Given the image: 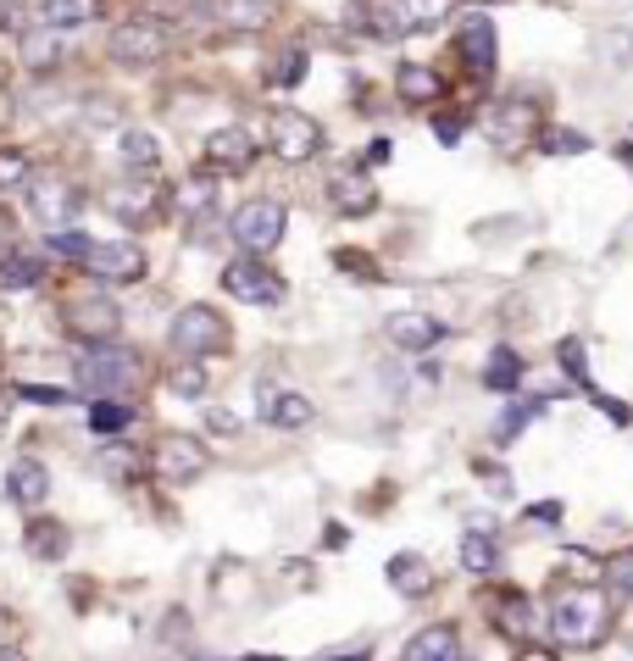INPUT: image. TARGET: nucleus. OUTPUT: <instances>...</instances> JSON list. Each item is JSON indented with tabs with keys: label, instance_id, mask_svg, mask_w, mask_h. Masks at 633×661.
<instances>
[{
	"label": "nucleus",
	"instance_id": "1",
	"mask_svg": "<svg viewBox=\"0 0 633 661\" xmlns=\"http://www.w3.org/2000/svg\"><path fill=\"white\" fill-rule=\"evenodd\" d=\"M606 623H611L606 595L589 590V584H567V590H556L551 606H545V628H551V639L567 645V650L600 645V639H606Z\"/></svg>",
	"mask_w": 633,
	"mask_h": 661
},
{
	"label": "nucleus",
	"instance_id": "2",
	"mask_svg": "<svg viewBox=\"0 0 633 661\" xmlns=\"http://www.w3.org/2000/svg\"><path fill=\"white\" fill-rule=\"evenodd\" d=\"M134 378H139V362L123 345H89L78 356V389L95 395V400H117Z\"/></svg>",
	"mask_w": 633,
	"mask_h": 661
},
{
	"label": "nucleus",
	"instance_id": "3",
	"mask_svg": "<svg viewBox=\"0 0 633 661\" xmlns=\"http://www.w3.org/2000/svg\"><path fill=\"white\" fill-rule=\"evenodd\" d=\"M284 223H290L284 201L256 195V201H245V206L228 217V233L245 244V257H267V251H273V244L284 239Z\"/></svg>",
	"mask_w": 633,
	"mask_h": 661
},
{
	"label": "nucleus",
	"instance_id": "4",
	"mask_svg": "<svg viewBox=\"0 0 633 661\" xmlns=\"http://www.w3.org/2000/svg\"><path fill=\"white\" fill-rule=\"evenodd\" d=\"M167 345L178 351V356H212V351H223L228 345V322L212 311V306H184L172 317V328H167Z\"/></svg>",
	"mask_w": 633,
	"mask_h": 661
},
{
	"label": "nucleus",
	"instance_id": "5",
	"mask_svg": "<svg viewBox=\"0 0 633 661\" xmlns=\"http://www.w3.org/2000/svg\"><path fill=\"white\" fill-rule=\"evenodd\" d=\"M267 139H273V150H279L284 161H312V156L323 150L317 117H306V112H295V106H279L273 117H267Z\"/></svg>",
	"mask_w": 633,
	"mask_h": 661
},
{
	"label": "nucleus",
	"instance_id": "6",
	"mask_svg": "<svg viewBox=\"0 0 633 661\" xmlns=\"http://www.w3.org/2000/svg\"><path fill=\"white\" fill-rule=\"evenodd\" d=\"M83 267L95 273L101 284H139L145 278V251L134 239H95V244H89V257H83Z\"/></svg>",
	"mask_w": 633,
	"mask_h": 661
},
{
	"label": "nucleus",
	"instance_id": "7",
	"mask_svg": "<svg viewBox=\"0 0 633 661\" xmlns=\"http://www.w3.org/2000/svg\"><path fill=\"white\" fill-rule=\"evenodd\" d=\"M223 289H228L234 300H245V306H279V300H284L279 273L267 267V262H256V257L228 262V267H223Z\"/></svg>",
	"mask_w": 633,
	"mask_h": 661
},
{
	"label": "nucleus",
	"instance_id": "8",
	"mask_svg": "<svg viewBox=\"0 0 633 661\" xmlns=\"http://www.w3.org/2000/svg\"><path fill=\"white\" fill-rule=\"evenodd\" d=\"M161 56H167V29H161V23L128 18V23L112 29V61H123V67H150V61H161Z\"/></svg>",
	"mask_w": 633,
	"mask_h": 661
},
{
	"label": "nucleus",
	"instance_id": "9",
	"mask_svg": "<svg viewBox=\"0 0 633 661\" xmlns=\"http://www.w3.org/2000/svg\"><path fill=\"white\" fill-rule=\"evenodd\" d=\"M78 206H83V190L67 184V179H39V184H29V212H34V223H45L50 233L72 228Z\"/></svg>",
	"mask_w": 633,
	"mask_h": 661
},
{
	"label": "nucleus",
	"instance_id": "10",
	"mask_svg": "<svg viewBox=\"0 0 633 661\" xmlns=\"http://www.w3.org/2000/svg\"><path fill=\"white\" fill-rule=\"evenodd\" d=\"M67 328H72V340H83V345H112V334L123 328V311H117L112 295H83V300H72Z\"/></svg>",
	"mask_w": 633,
	"mask_h": 661
},
{
	"label": "nucleus",
	"instance_id": "11",
	"mask_svg": "<svg viewBox=\"0 0 633 661\" xmlns=\"http://www.w3.org/2000/svg\"><path fill=\"white\" fill-rule=\"evenodd\" d=\"M206 467H212V456H206V445H201L195 434H161V445H156V472H161L167 483H195Z\"/></svg>",
	"mask_w": 633,
	"mask_h": 661
},
{
	"label": "nucleus",
	"instance_id": "12",
	"mask_svg": "<svg viewBox=\"0 0 633 661\" xmlns=\"http://www.w3.org/2000/svg\"><path fill=\"white\" fill-rule=\"evenodd\" d=\"M384 578H389V590H400L406 601H422V595L439 584V572H433V561H428L422 550H400V556H389Z\"/></svg>",
	"mask_w": 633,
	"mask_h": 661
},
{
	"label": "nucleus",
	"instance_id": "13",
	"mask_svg": "<svg viewBox=\"0 0 633 661\" xmlns=\"http://www.w3.org/2000/svg\"><path fill=\"white\" fill-rule=\"evenodd\" d=\"M7 494H12V506L34 512L45 494H50V472H45V461H39V456H18V461L7 467Z\"/></svg>",
	"mask_w": 633,
	"mask_h": 661
},
{
	"label": "nucleus",
	"instance_id": "14",
	"mask_svg": "<svg viewBox=\"0 0 633 661\" xmlns=\"http://www.w3.org/2000/svg\"><path fill=\"white\" fill-rule=\"evenodd\" d=\"M256 161V139L245 134V128H217L212 139H206V168H217V173H245Z\"/></svg>",
	"mask_w": 633,
	"mask_h": 661
},
{
	"label": "nucleus",
	"instance_id": "15",
	"mask_svg": "<svg viewBox=\"0 0 633 661\" xmlns=\"http://www.w3.org/2000/svg\"><path fill=\"white\" fill-rule=\"evenodd\" d=\"M444 334H450V328H444L439 317H428V311H400V317H389V345H400V351H433Z\"/></svg>",
	"mask_w": 633,
	"mask_h": 661
},
{
	"label": "nucleus",
	"instance_id": "16",
	"mask_svg": "<svg viewBox=\"0 0 633 661\" xmlns=\"http://www.w3.org/2000/svg\"><path fill=\"white\" fill-rule=\"evenodd\" d=\"M462 61H467L478 78L495 72V23H489V12H467V18H462Z\"/></svg>",
	"mask_w": 633,
	"mask_h": 661
},
{
	"label": "nucleus",
	"instance_id": "17",
	"mask_svg": "<svg viewBox=\"0 0 633 661\" xmlns=\"http://www.w3.org/2000/svg\"><path fill=\"white\" fill-rule=\"evenodd\" d=\"M261 418L273 423V429H306V423L317 418V406H312L306 395H284V389H273V384H261Z\"/></svg>",
	"mask_w": 633,
	"mask_h": 661
},
{
	"label": "nucleus",
	"instance_id": "18",
	"mask_svg": "<svg viewBox=\"0 0 633 661\" xmlns=\"http://www.w3.org/2000/svg\"><path fill=\"white\" fill-rule=\"evenodd\" d=\"M533 128H539V112H533L528 101H500V106L489 112V139H495V145H522Z\"/></svg>",
	"mask_w": 633,
	"mask_h": 661
},
{
	"label": "nucleus",
	"instance_id": "19",
	"mask_svg": "<svg viewBox=\"0 0 633 661\" xmlns=\"http://www.w3.org/2000/svg\"><path fill=\"white\" fill-rule=\"evenodd\" d=\"M328 201H334L344 217H368V212L378 206V190H373L368 173H339V179L328 184Z\"/></svg>",
	"mask_w": 633,
	"mask_h": 661
},
{
	"label": "nucleus",
	"instance_id": "20",
	"mask_svg": "<svg viewBox=\"0 0 633 661\" xmlns=\"http://www.w3.org/2000/svg\"><path fill=\"white\" fill-rule=\"evenodd\" d=\"M400 661H462V645H456V628H422L411 634V645L400 650Z\"/></svg>",
	"mask_w": 633,
	"mask_h": 661
},
{
	"label": "nucleus",
	"instance_id": "21",
	"mask_svg": "<svg viewBox=\"0 0 633 661\" xmlns=\"http://www.w3.org/2000/svg\"><path fill=\"white\" fill-rule=\"evenodd\" d=\"M34 12V29H50V34H61V29H78V23H89L101 7L95 0H45V7H29Z\"/></svg>",
	"mask_w": 633,
	"mask_h": 661
},
{
	"label": "nucleus",
	"instance_id": "22",
	"mask_svg": "<svg viewBox=\"0 0 633 661\" xmlns=\"http://www.w3.org/2000/svg\"><path fill=\"white\" fill-rule=\"evenodd\" d=\"M23 545H29L34 561H61L67 545H72V534H67V523H56V517H34L29 534H23Z\"/></svg>",
	"mask_w": 633,
	"mask_h": 661
},
{
	"label": "nucleus",
	"instance_id": "23",
	"mask_svg": "<svg viewBox=\"0 0 633 661\" xmlns=\"http://www.w3.org/2000/svg\"><path fill=\"white\" fill-rule=\"evenodd\" d=\"M395 90H400V101L428 106V101H439V72L422 67V61H400L395 67Z\"/></svg>",
	"mask_w": 633,
	"mask_h": 661
},
{
	"label": "nucleus",
	"instance_id": "24",
	"mask_svg": "<svg viewBox=\"0 0 633 661\" xmlns=\"http://www.w3.org/2000/svg\"><path fill=\"white\" fill-rule=\"evenodd\" d=\"M45 278V262L34 251H0V289H34Z\"/></svg>",
	"mask_w": 633,
	"mask_h": 661
},
{
	"label": "nucleus",
	"instance_id": "25",
	"mask_svg": "<svg viewBox=\"0 0 633 661\" xmlns=\"http://www.w3.org/2000/svg\"><path fill=\"white\" fill-rule=\"evenodd\" d=\"M484 389H495V395H511V389H522V356H517L511 345H495V351H489V367H484Z\"/></svg>",
	"mask_w": 633,
	"mask_h": 661
},
{
	"label": "nucleus",
	"instance_id": "26",
	"mask_svg": "<svg viewBox=\"0 0 633 661\" xmlns=\"http://www.w3.org/2000/svg\"><path fill=\"white\" fill-rule=\"evenodd\" d=\"M462 567H467V572H478V578H489V572L500 567V545H495V534H489V528H484V534H478V528H467V534H462Z\"/></svg>",
	"mask_w": 633,
	"mask_h": 661
},
{
	"label": "nucleus",
	"instance_id": "27",
	"mask_svg": "<svg viewBox=\"0 0 633 661\" xmlns=\"http://www.w3.org/2000/svg\"><path fill=\"white\" fill-rule=\"evenodd\" d=\"M106 206H112V217H123V223H145V217L156 212V190H145V184H123V190L106 195Z\"/></svg>",
	"mask_w": 633,
	"mask_h": 661
},
{
	"label": "nucleus",
	"instance_id": "28",
	"mask_svg": "<svg viewBox=\"0 0 633 661\" xmlns=\"http://www.w3.org/2000/svg\"><path fill=\"white\" fill-rule=\"evenodd\" d=\"M545 406H551L545 395H528V400H511V406H506V418L495 423V440H500V445H511V440H517V434H522V429H528V423H533V418H539V411H545Z\"/></svg>",
	"mask_w": 633,
	"mask_h": 661
},
{
	"label": "nucleus",
	"instance_id": "29",
	"mask_svg": "<svg viewBox=\"0 0 633 661\" xmlns=\"http://www.w3.org/2000/svg\"><path fill=\"white\" fill-rule=\"evenodd\" d=\"M67 56V45H61V34H50V29H29L23 34V61L39 72V67H56Z\"/></svg>",
	"mask_w": 633,
	"mask_h": 661
},
{
	"label": "nucleus",
	"instance_id": "30",
	"mask_svg": "<svg viewBox=\"0 0 633 661\" xmlns=\"http://www.w3.org/2000/svg\"><path fill=\"white\" fill-rule=\"evenodd\" d=\"M489 617H495V628H500V634H511V639H522V634L533 628V606H528L517 590H511V595H500Z\"/></svg>",
	"mask_w": 633,
	"mask_h": 661
},
{
	"label": "nucleus",
	"instance_id": "31",
	"mask_svg": "<svg viewBox=\"0 0 633 661\" xmlns=\"http://www.w3.org/2000/svg\"><path fill=\"white\" fill-rule=\"evenodd\" d=\"M117 156L128 161V168H156V161H161L156 134H145V128H128V134L117 139Z\"/></svg>",
	"mask_w": 633,
	"mask_h": 661
},
{
	"label": "nucleus",
	"instance_id": "32",
	"mask_svg": "<svg viewBox=\"0 0 633 661\" xmlns=\"http://www.w3.org/2000/svg\"><path fill=\"white\" fill-rule=\"evenodd\" d=\"M134 423V406H123V400H95L89 406V429L95 434H123Z\"/></svg>",
	"mask_w": 633,
	"mask_h": 661
},
{
	"label": "nucleus",
	"instance_id": "33",
	"mask_svg": "<svg viewBox=\"0 0 633 661\" xmlns=\"http://www.w3.org/2000/svg\"><path fill=\"white\" fill-rule=\"evenodd\" d=\"M34 179V161L23 150H0V190H29Z\"/></svg>",
	"mask_w": 633,
	"mask_h": 661
},
{
	"label": "nucleus",
	"instance_id": "34",
	"mask_svg": "<svg viewBox=\"0 0 633 661\" xmlns=\"http://www.w3.org/2000/svg\"><path fill=\"white\" fill-rule=\"evenodd\" d=\"M556 362H562V373H567L573 384L595 389V384H589V367H584V340H578V334H567V340L556 345Z\"/></svg>",
	"mask_w": 633,
	"mask_h": 661
},
{
	"label": "nucleus",
	"instance_id": "35",
	"mask_svg": "<svg viewBox=\"0 0 633 661\" xmlns=\"http://www.w3.org/2000/svg\"><path fill=\"white\" fill-rule=\"evenodd\" d=\"M167 389H172V395H184V400L206 395V367H195V362H184V367H172V373H167Z\"/></svg>",
	"mask_w": 633,
	"mask_h": 661
},
{
	"label": "nucleus",
	"instance_id": "36",
	"mask_svg": "<svg viewBox=\"0 0 633 661\" xmlns=\"http://www.w3.org/2000/svg\"><path fill=\"white\" fill-rule=\"evenodd\" d=\"M45 244H50L56 257L83 262V257H89V244H95V239H89V233H78V228H61V233H45Z\"/></svg>",
	"mask_w": 633,
	"mask_h": 661
},
{
	"label": "nucleus",
	"instance_id": "37",
	"mask_svg": "<svg viewBox=\"0 0 633 661\" xmlns=\"http://www.w3.org/2000/svg\"><path fill=\"white\" fill-rule=\"evenodd\" d=\"M212 201H217V190H212L206 179H195V184H184V190H178V212H190V217L212 212Z\"/></svg>",
	"mask_w": 633,
	"mask_h": 661
},
{
	"label": "nucleus",
	"instance_id": "38",
	"mask_svg": "<svg viewBox=\"0 0 633 661\" xmlns=\"http://www.w3.org/2000/svg\"><path fill=\"white\" fill-rule=\"evenodd\" d=\"M545 150H551V156H584L589 139H584L578 128H545Z\"/></svg>",
	"mask_w": 633,
	"mask_h": 661
},
{
	"label": "nucleus",
	"instance_id": "39",
	"mask_svg": "<svg viewBox=\"0 0 633 661\" xmlns=\"http://www.w3.org/2000/svg\"><path fill=\"white\" fill-rule=\"evenodd\" d=\"M606 578H611V590L633 595V550H617V556L606 561Z\"/></svg>",
	"mask_w": 633,
	"mask_h": 661
},
{
	"label": "nucleus",
	"instance_id": "40",
	"mask_svg": "<svg viewBox=\"0 0 633 661\" xmlns=\"http://www.w3.org/2000/svg\"><path fill=\"white\" fill-rule=\"evenodd\" d=\"M334 262H339L344 273H361V284H378V262H373V257H361V251H339Z\"/></svg>",
	"mask_w": 633,
	"mask_h": 661
},
{
	"label": "nucleus",
	"instance_id": "41",
	"mask_svg": "<svg viewBox=\"0 0 633 661\" xmlns=\"http://www.w3.org/2000/svg\"><path fill=\"white\" fill-rule=\"evenodd\" d=\"M18 395H23V400H34V406H67V400H72V395H67V389H56V384H23Z\"/></svg>",
	"mask_w": 633,
	"mask_h": 661
},
{
	"label": "nucleus",
	"instance_id": "42",
	"mask_svg": "<svg viewBox=\"0 0 633 661\" xmlns=\"http://www.w3.org/2000/svg\"><path fill=\"white\" fill-rule=\"evenodd\" d=\"M589 395H595V406L606 411V418H611L617 429H628V423H633V411H628V400H617V395H600V389H589Z\"/></svg>",
	"mask_w": 633,
	"mask_h": 661
},
{
	"label": "nucleus",
	"instance_id": "43",
	"mask_svg": "<svg viewBox=\"0 0 633 661\" xmlns=\"http://www.w3.org/2000/svg\"><path fill=\"white\" fill-rule=\"evenodd\" d=\"M101 467H106V478H134V472H139V461H134L128 451H106Z\"/></svg>",
	"mask_w": 633,
	"mask_h": 661
},
{
	"label": "nucleus",
	"instance_id": "44",
	"mask_svg": "<svg viewBox=\"0 0 633 661\" xmlns=\"http://www.w3.org/2000/svg\"><path fill=\"white\" fill-rule=\"evenodd\" d=\"M301 78H306V50H290V56H284V67H279V84H284V90H295Z\"/></svg>",
	"mask_w": 633,
	"mask_h": 661
},
{
	"label": "nucleus",
	"instance_id": "45",
	"mask_svg": "<svg viewBox=\"0 0 633 661\" xmlns=\"http://www.w3.org/2000/svg\"><path fill=\"white\" fill-rule=\"evenodd\" d=\"M228 12V23H239V29H250V23H267L273 18V7H223Z\"/></svg>",
	"mask_w": 633,
	"mask_h": 661
},
{
	"label": "nucleus",
	"instance_id": "46",
	"mask_svg": "<svg viewBox=\"0 0 633 661\" xmlns=\"http://www.w3.org/2000/svg\"><path fill=\"white\" fill-rule=\"evenodd\" d=\"M206 429H212V434H223V440H234V434H239V418L217 406V411H206Z\"/></svg>",
	"mask_w": 633,
	"mask_h": 661
},
{
	"label": "nucleus",
	"instance_id": "47",
	"mask_svg": "<svg viewBox=\"0 0 633 661\" xmlns=\"http://www.w3.org/2000/svg\"><path fill=\"white\" fill-rule=\"evenodd\" d=\"M462 128H467L462 117H433V134H439V145H456V139H462Z\"/></svg>",
	"mask_w": 633,
	"mask_h": 661
},
{
	"label": "nucleus",
	"instance_id": "48",
	"mask_svg": "<svg viewBox=\"0 0 633 661\" xmlns=\"http://www.w3.org/2000/svg\"><path fill=\"white\" fill-rule=\"evenodd\" d=\"M184 628H190L184 612H167V617H161V639H184Z\"/></svg>",
	"mask_w": 633,
	"mask_h": 661
},
{
	"label": "nucleus",
	"instance_id": "49",
	"mask_svg": "<svg viewBox=\"0 0 633 661\" xmlns=\"http://www.w3.org/2000/svg\"><path fill=\"white\" fill-rule=\"evenodd\" d=\"M389 156H395V145H389V139H373V145H368V168H384Z\"/></svg>",
	"mask_w": 633,
	"mask_h": 661
},
{
	"label": "nucleus",
	"instance_id": "50",
	"mask_svg": "<svg viewBox=\"0 0 633 661\" xmlns=\"http://www.w3.org/2000/svg\"><path fill=\"white\" fill-rule=\"evenodd\" d=\"M528 517H533V523H556V517H562V501H545V506H533Z\"/></svg>",
	"mask_w": 633,
	"mask_h": 661
},
{
	"label": "nucleus",
	"instance_id": "51",
	"mask_svg": "<svg viewBox=\"0 0 633 661\" xmlns=\"http://www.w3.org/2000/svg\"><path fill=\"white\" fill-rule=\"evenodd\" d=\"M517 661H556V650H545V645H528Z\"/></svg>",
	"mask_w": 633,
	"mask_h": 661
},
{
	"label": "nucleus",
	"instance_id": "52",
	"mask_svg": "<svg viewBox=\"0 0 633 661\" xmlns=\"http://www.w3.org/2000/svg\"><path fill=\"white\" fill-rule=\"evenodd\" d=\"M0 661H29V656H23L18 645H0Z\"/></svg>",
	"mask_w": 633,
	"mask_h": 661
},
{
	"label": "nucleus",
	"instance_id": "53",
	"mask_svg": "<svg viewBox=\"0 0 633 661\" xmlns=\"http://www.w3.org/2000/svg\"><path fill=\"white\" fill-rule=\"evenodd\" d=\"M328 661H368V650H350V656H328Z\"/></svg>",
	"mask_w": 633,
	"mask_h": 661
},
{
	"label": "nucleus",
	"instance_id": "54",
	"mask_svg": "<svg viewBox=\"0 0 633 661\" xmlns=\"http://www.w3.org/2000/svg\"><path fill=\"white\" fill-rule=\"evenodd\" d=\"M245 661H284V656H245Z\"/></svg>",
	"mask_w": 633,
	"mask_h": 661
},
{
	"label": "nucleus",
	"instance_id": "55",
	"mask_svg": "<svg viewBox=\"0 0 633 661\" xmlns=\"http://www.w3.org/2000/svg\"><path fill=\"white\" fill-rule=\"evenodd\" d=\"M0 639H7V612H0Z\"/></svg>",
	"mask_w": 633,
	"mask_h": 661
}]
</instances>
